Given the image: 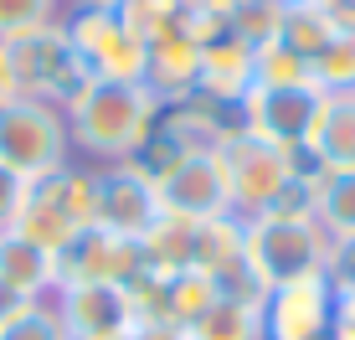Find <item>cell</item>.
<instances>
[{"instance_id": "obj_31", "label": "cell", "mask_w": 355, "mask_h": 340, "mask_svg": "<svg viewBox=\"0 0 355 340\" xmlns=\"http://www.w3.org/2000/svg\"><path fill=\"white\" fill-rule=\"evenodd\" d=\"M191 6H201V10H211V16H222V21H232L248 0H191Z\"/></svg>"}, {"instance_id": "obj_1", "label": "cell", "mask_w": 355, "mask_h": 340, "mask_svg": "<svg viewBox=\"0 0 355 340\" xmlns=\"http://www.w3.org/2000/svg\"><path fill=\"white\" fill-rule=\"evenodd\" d=\"M160 114H165V103L155 99L144 83H103L98 78L93 88L67 108L72 155L88 160V165L139 160V150L150 144Z\"/></svg>"}, {"instance_id": "obj_34", "label": "cell", "mask_w": 355, "mask_h": 340, "mask_svg": "<svg viewBox=\"0 0 355 340\" xmlns=\"http://www.w3.org/2000/svg\"><path fill=\"white\" fill-rule=\"evenodd\" d=\"M335 16H340V26H355V0H335Z\"/></svg>"}, {"instance_id": "obj_37", "label": "cell", "mask_w": 355, "mask_h": 340, "mask_svg": "<svg viewBox=\"0 0 355 340\" xmlns=\"http://www.w3.org/2000/svg\"><path fill=\"white\" fill-rule=\"evenodd\" d=\"M288 6H324V10H335V0H288Z\"/></svg>"}, {"instance_id": "obj_21", "label": "cell", "mask_w": 355, "mask_h": 340, "mask_svg": "<svg viewBox=\"0 0 355 340\" xmlns=\"http://www.w3.org/2000/svg\"><path fill=\"white\" fill-rule=\"evenodd\" d=\"M335 31H340V16H335V10H324V6H288L278 42L293 46L304 62H314V57L329 46V36H335Z\"/></svg>"}, {"instance_id": "obj_3", "label": "cell", "mask_w": 355, "mask_h": 340, "mask_svg": "<svg viewBox=\"0 0 355 340\" xmlns=\"http://www.w3.org/2000/svg\"><path fill=\"white\" fill-rule=\"evenodd\" d=\"M0 52H6V72H10L16 99L57 103L62 114L98 83L93 67L83 62L78 46H72L62 16L46 21V26H36V31H26V36H16V42H0Z\"/></svg>"}, {"instance_id": "obj_8", "label": "cell", "mask_w": 355, "mask_h": 340, "mask_svg": "<svg viewBox=\"0 0 355 340\" xmlns=\"http://www.w3.org/2000/svg\"><path fill=\"white\" fill-rule=\"evenodd\" d=\"M160 212L186 216V222H211V216L232 212V191H227V165L222 150L206 144V150H186L180 160H170L160 176Z\"/></svg>"}, {"instance_id": "obj_10", "label": "cell", "mask_w": 355, "mask_h": 340, "mask_svg": "<svg viewBox=\"0 0 355 340\" xmlns=\"http://www.w3.org/2000/svg\"><path fill=\"white\" fill-rule=\"evenodd\" d=\"M160 222V186L139 160L98 165V227L139 242Z\"/></svg>"}, {"instance_id": "obj_32", "label": "cell", "mask_w": 355, "mask_h": 340, "mask_svg": "<svg viewBox=\"0 0 355 340\" xmlns=\"http://www.w3.org/2000/svg\"><path fill=\"white\" fill-rule=\"evenodd\" d=\"M31 305V299H21V294H10V289L6 284H0V325H6L10 320V314H21V309H26Z\"/></svg>"}, {"instance_id": "obj_20", "label": "cell", "mask_w": 355, "mask_h": 340, "mask_svg": "<svg viewBox=\"0 0 355 340\" xmlns=\"http://www.w3.org/2000/svg\"><path fill=\"white\" fill-rule=\"evenodd\" d=\"M314 216L329 237H355V170L335 176L314 165Z\"/></svg>"}, {"instance_id": "obj_14", "label": "cell", "mask_w": 355, "mask_h": 340, "mask_svg": "<svg viewBox=\"0 0 355 340\" xmlns=\"http://www.w3.org/2000/svg\"><path fill=\"white\" fill-rule=\"evenodd\" d=\"M144 88H150L160 103H186V99H196V88H201V42H191L175 21L150 42Z\"/></svg>"}, {"instance_id": "obj_38", "label": "cell", "mask_w": 355, "mask_h": 340, "mask_svg": "<svg viewBox=\"0 0 355 340\" xmlns=\"http://www.w3.org/2000/svg\"><path fill=\"white\" fill-rule=\"evenodd\" d=\"M72 340H129V335H72Z\"/></svg>"}, {"instance_id": "obj_6", "label": "cell", "mask_w": 355, "mask_h": 340, "mask_svg": "<svg viewBox=\"0 0 355 340\" xmlns=\"http://www.w3.org/2000/svg\"><path fill=\"white\" fill-rule=\"evenodd\" d=\"M216 150H222V165H227L232 216L273 212V206L284 201V191L299 180V170H304L299 150L273 144V139H258V135H248V129H232Z\"/></svg>"}, {"instance_id": "obj_7", "label": "cell", "mask_w": 355, "mask_h": 340, "mask_svg": "<svg viewBox=\"0 0 355 340\" xmlns=\"http://www.w3.org/2000/svg\"><path fill=\"white\" fill-rule=\"evenodd\" d=\"M62 26L72 36V46H78V57L93 67V78H103V83H144V57H150V46L124 26L119 10L67 6Z\"/></svg>"}, {"instance_id": "obj_36", "label": "cell", "mask_w": 355, "mask_h": 340, "mask_svg": "<svg viewBox=\"0 0 355 340\" xmlns=\"http://www.w3.org/2000/svg\"><path fill=\"white\" fill-rule=\"evenodd\" d=\"M72 6H103V10H119L124 0H72Z\"/></svg>"}, {"instance_id": "obj_26", "label": "cell", "mask_w": 355, "mask_h": 340, "mask_svg": "<svg viewBox=\"0 0 355 340\" xmlns=\"http://www.w3.org/2000/svg\"><path fill=\"white\" fill-rule=\"evenodd\" d=\"M284 10H288V0H248V6L232 16V31L248 36L252 46H263V42H273V36L284 31Z\"/></svg>"}, {"instance_id": "obj_27", "label": "cell", "mask_w": 355, "mask_h": 340, "mask_svg": "<svg viewBox=\"0 0 355 340\" xmlns=\"http://www.w3.org/2000/svg\"><path fill=\"white\" fill-rule=\"evenodd\" d=\"M119 16H124V26L139 36L144 46H150L155 36H160L170 21H175V10H165L160 0H124V6H119Z\"/></svg>"}, {"instance_id": "obj_5", "label": "cell", "mask_w": 355, "mask_h": 340, "mask_svg": "<svg viewBox=\"0 0 355 340\" xmlns=\"http://www.w3.org/2000/svg\"><path fill=\"white\" fill-rule=\"evenodd\" d=\"M72 160H78L72 155V129L57 103H36V99L0 103V170L36 186V180L57 176Z\"/></svg>"}, {"instance_id": "obj_24", "label": "cell", "mask_w": 355, "mask_h": 340, "mask_svg": "<svg viewBox=\"0 0 355 340\" xmlns=\"http://www.w3.org/2000/svg\"><path fill=\"white\" fill-rule=\"evenodd\" d=\"M0 340H72V335H67V325H62L52 299H31L21 314H10L0 325Z\"/></svg>"}, {"instance_id": "obj_28", "label": "cell", "mask_w": 355, "mask_h": 340, "mask_svg": "<svg viewBox=\"0 0 355 340\" xmlns=\"http://www.w3.org/2000/svg\"><path fill=\"white\" fill-rule=\"evenodd\" d=\"M324 278H329L335 289H355V237H329Z\"/></svg>"}, {"instance_id": "obj_11", "label": "cell", "mask_w": 355, "mask_h": 340, "mask_svg": "<svg viewBox=\"0 0 355 340\" xmlns=\"http://www.w3.org/2000/svg\"><path fill=\"white\" fill-rule=\"evenodd\" d=\"M67 335H129L139 325L129 284H57L52 294Z\"/></svg>"}, {"instance_id": "obj_39", "label": "cell", "mask_w": 355, "mask_h": 340, "mask_svg": "<svg viewBox=\"0 0 355 340\" xmlns=\"http://www.w3.org/2000/svg\"><path fill=\"white\" fill-rule=\"evenodd\" d=\"M160 6H165V10H180V6H186V0H160Z\"/></svg>"}, {"instance_id": "obj_19", "label": "cell", "mask_w": 355, "mask_h": 340, "mask_svg": "<svg viewBox=\"0 0 355 340\" xmlns=\"http://www.w3.org/2000/svg\"><path fill=\"white\" fill-rule=\"evenodd\" d=\"M139 253H144V273H160V278L186 273L196 258V222L160 212V222L139 237Z\"/></svg>"}, {"instance_id": "obj_16", "label": "cell", "mask_w": 355, "mask_h": 340, "mask_svg": "<svg viewBox=\"0 0 355 340\" xmlns=\"http://www.w3.org/2000/svg\"><path fill=\"white\" fill-rule=\"evenodd\" d=\"M299 155L320 170L350 176L355 170V93H324L309 129H304Z\"/></svg>"}, {"instance_id": "obj_18", "label": "cell", "mask_w": 355, "mask_h": 340, "mask_svg": "<svg viewBox=\"0 0 355 340\" xmlns=\"http://www.w3.org/2000/svg\"><path fill=\"white\" fill-rule=\"evenodd\" d=\"M186 330H191V340H268L263 294H222L206 314H196Z\"/></svg>"}, {"instance_id": "obj_13", "label": "cell", "mask_w": 355, "mask_h": 340, "mask_svg": "<svg viewBox=\"0 0 355 340\" xmlns=\"http://www.w3.org/2000/svg\"><path fill=\"white\" fill-rule=\"evenodd\" d=\"M139 273H144L139 242L108 232V227H88L62 253V284H134Z\"/></svg>"}, {"instance_id": "obj_15", "label": "cell", "mask_w": 355, "mask_h": 340, "mask_svg": "<svg viewBox=\"0 0 355 340\" xmlns=\"http://www.w3.org/2000/svg\"><path fill=\"white\" fill-rule=\"evenodd\" d=\"M252 57H258V46L248 36H237L227 21L211 42H201V88L196 93L222 103V108H237L252 88Z\"/></svg>"}, {"instance_id": "obj_23", "label": "cell", "mask_w": 355, "mask_h": 340, "mask_svg": "<svg viewBox=\"0 0 355 340\" xmlns=\"http://www.w3.org/2000/svg\"><path fill=\"white\" fill-rule=\"evenodd\" d=\"M314 88L324 93H355V26H340L329 36V46L309 62Z\"/></svg>"}, {"instance_id": "obj_4", "label": "cell", "mask_w": 355, "mask_h": 340, "mask_svg": "<svg viewBox=\"0 0 355 340\" xmlns=\"http://www.w3.org/2000/svg\"><path fill=\"white\" fill-rule=\"evenodd\" d=\"M88 227H98V165L72 160L57 176L26 186V201H21V216L10 232L31 237L36 248L62 258Z\"/></svg>"}, {"instance_id": "obj_25", "label": "cell", "mask_w": 355, "mask_h": 340, "mask_svg": "<svg viewBox=\"0 0 355 340\" xmlns=\"http://www.w3.org/2000/svg\"><path fill=\"white\" fill-rule=\"evenodd\" d=\"M62 16V0H0V42H16Z\"/></svg>"}, {"instance_id": "obj_30", "label": "cell", "mask_w": 355, "mask_h": 340, "mask_svg": "<svg viewBox=\"0 0 355 340\" xmlns=\"http://www.w3.org/2000/svg\"><path fill=\"white\" fill-rule=\"evenodd\" d=\"M129 340H191V330L175 325V320H139L129 330Z\"/></svg>"}, {"instance_id": "obj_17", "label": "cell", "mask_w": 355, "mask_h": 340, "mask_svg": "<svg viewBox=\"0 0 355 340\" xmlns=\"http://www.w3.org/2000/svg\"><path fill=\"white\" fill-rule=\"evenodd\" d=\"M0 284L21 299H52L62 284V258L21 232H0Z\"/></svg>"}, {"instance_id": "obj_29", "label": "cell", "mask_w": 355, "mask_h": 340, "mask_svg": "<svg viewBox=\"0 0 355 340\" xmlns=\"http://www.w3.org/2000/svg\"><path fill=\"white\" fill-rule=\"evenodd\" d=\"M21 201H26V180H16L10 170H0V232H10V227H16Z\"/></svg>"}, {"instance_id": "obj_12", "label": "cell", "mask_w": 355, "mask_h": 340, "mask_svg": "<svg viewBox=\"0 0 355 340\" xmlns=\"http://www.w3.org/2000/svg\"><path fill=\"white\" fill-rule=\"evenodd\" d=\"M320 99H324V88H314V83L309 88H248V99L237 103V129L299 150Z\"/></svg>"}, {"instance_id": "obj_22", "label": "cell", "mask_w": 355, "mask_h": 340, "mask_svg": "<svg viewBox=\"0 0 355 340\" xmlns=\"http://www.w3.org/2000/svg\"><path fill=\"white\" fill-rule=\"evenodd\" d=\"M309 83H314V72L293 46H284L278 36L258 46V57H252V88H309Z\"/></svg>"}, {"instance_id": "obj_35", "label": "cell", "mask_w": 355, "mask_h": 340, "mask_svg": "<svg viewBox=\"0 0 355 340\" xmlns=\"http://www.w3.org/2000/svg\"><path fill=\"white\" fill-rule=\"evenodd\" d=\"M340 314H355V289H340Z\"/></svg>"}, {"instance_id": "obj_9", "label": "cell", "mask_w": 355, "mask_h": 340, "mask_svg": "<svg viewBox=\"0 0 355 340\" xmlns=\"http://www.w3.org/2000/svg\"><path fill=\"white\" fill-rule=\"evenodd\" d=\"M340 314V289L324 273L293 278L263 294V330L268 340H329Z\"/></svg>"}, {"instance_id": "obj_2", "label": "cell", "mask_w": 355, "mask_h": 340, "mask_svg": "<svg viewBox=\"0 0 355 340\" xmlns=\"http://www.w3.org/2000/svg\"><path fill=\"white\" fill-rule=\"evenodd\" d=\"M324 258H329V232L314 212L273 206V212L242 216V263L263 294L278 284H293V278L324 273Z\"/></svg>"}, {"instance_id": "obj_33", "label": "cell", "mask_w": 355, "mask_h": 340, "mask_svg": "<svg viewBox=\"0 0 355 340\" xmlns=\"http://www.w3.org/2000/svg\"><path fill=\"white\" fill-rule=\"evenodd\" d=\"M16 99V88H10V72H6V52H0V103Z\"/></svg>"}]
</instances>
